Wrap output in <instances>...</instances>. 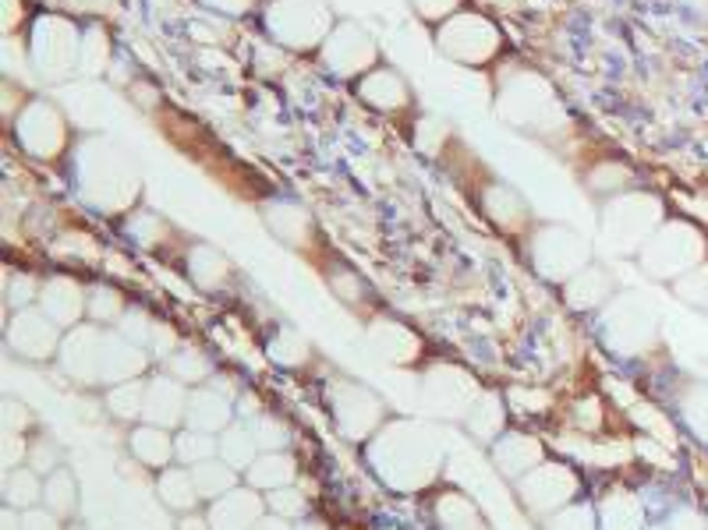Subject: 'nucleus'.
Segmentation results:
<instances>
[{
	"instance_id": "nucleus-32",
	"label": "nucleus",
	"mask_w": 708,
	"mask_h": 530,
	"mask_svg": "<svg viewBox=\"0 0 708 530\" xmlns=\"http://www.w3.org/2000/svg\"><path fill=\"white\" fill-rule=\"evenodd\" d=\"M206 4L223 14H245V8H252V0H206Z\"/></svg>"
},
{
	"instance_id": "nucleus-9",
	"label": "nucleus",
	"mask_w": 708,
	"mask_h": 530,
	"mask_svg": "<svg viewBox=\"0 0 708 530\" xmlns=\"http://www.w3.org/2000/svg\"><path fill=\"white\" fill-rule=\"evenodd\" d=\"M11 344L26 357H47L53 347V329L43 315H22L11 329Z\"/></svg>"
},
{
	"instance_id": "nucleus-18",
	"label": "nucleus",
	"mask_w": 708,
	"mask_h": 530,
	"mask_svg": "<svg viewBox=\"0 0 708 530\" xmlns=\"http://www.w3.org/2000/svg\"><path fill=\"white\" fill-rule=\"evenodd\" d=\"M43 502H47L58 517L71 513V509H74V481H71V475H64V470H58V475H50V481H47V488H43Z\"/></svg>"
},
{
	"instance_id": "nucleus-36",
	"label": "nucleus",
	"mask_w": 708,
	"mask_h": 530,
	"mask_svg": "<svg viewBox=\"0 0 708 530\" xmlns=\"http://www.w3.org/2000/svg\"><path fill=\"white\" fill-rule=\"evenodd\" d=\"M252 530H287L284 523H276V520H263L259 527H252Z\"/></svg>"
},
{
	"instance_id": "nucleus-30",
	"label": "nucleus",
	"mask_w": 708,
	"mask_h": 530,
	"mask_svg": "<svg viewBox=\"0 0 708 530\" xmlns=\"http://www.w3.org/2000/svg\"><path fill=\"white\" fill-rule=\"evenodd\" d=\"M457 0H415V8L422 18H443V14H451L454 11Z\"/></svg>"
},
{
	"instance_id": "nucleus-10",
	"label": "nucleus",
	"mask_w": 708,
	"mask_h": 530,
	"mask_svg": "<svg viewBox=\"0 0 708 530\" xmlns=\"http://www.w3.org/2000/svg\"><path fill=\"white\" fill-rule=\"evenodd\" d=\"M525 488H528L525 496H528L532 506H556V502H564L570 496L574 481H570V475L564 467H546V470H538L535 478H528Z\"/></svg>"
},
{
	"instance_id": "nucleus-33",
	"label": "nucleus",
	"mask_w": 708,
	"mask_h": 530,
	"mask_svg": "<svg viewBox=\"0 0 708 530\" xmlns=\"http://www.w3.org/2000/svg\"><path fill=\"white\" fill-rule=\"evenodd\" d=\"M22 523V530H58V523H53V517H43V513H29Z\"/></svg>"
},
{
	"instance_id": "nucleus-13",
	"label": "nucleus",
	"mask_w": 708,
	"mask_h": 530,
	"mask_svg": "<svg viewBox=\"0 0 708 530\" xmlns=\"http://www.w3.org/2000/svg\"><path fill=\"white\" fill-rule=\"evenodd\" d=\"M82 300H79V287L74 283H50L47 294H43V312L53 318V322H74V315H79Z\"/></svg>"
},
{
	"instance_id": "nucleus-2",
	"label": "nucleus",
	"mask_w": 708,
	"mask_h": 530,
	"mask_svg": "<svg viewBox=\"0 0 708 530\" xmlns=\"http://www.w3.org/2000/svg\"><path fill=\"white\" fill-rule=\"evenodd\" d=\"M705 244L695 226L687 223H666L659 234H651L641 248V262L651 276H680L687 269H698V258Z\"/></svg>"
},
{
	"instance_id": "nucleus-1",
	"label": "nucleus",
	"mask_w": 708,
	"mask_h": 530,
	"mask_svg": "<svg viewBox=\"0 0 708 530\" xmlns=\"http://www.w3.org/2000/svg\"><path fill=\"white\" fill-rule=\"evenodd\" d=\"M266 29L276 35V43L312 50L330 32V8L323 0H273L266 11Z\"/></svg>"
},
{
	"instance_id": "nucleus-27",
	"label": "nucleus",
	"mask_w": 708,
	"mask_h": 530,
	"mask_svg": "<svg viewBox=\"0 0 708 530\" xmlns=\"http://www.w3.org/2000/svg\"><path fill=\"white\" fill-rule=\"evenodd\" d=\"M687 421L701 431V439H708V389H701L698 400H691V407H687Z\"/></svg>"
},
{
	"instance_id": "nucleus-28",
	"label": "nucleus",
	"mask_w": 708,
	"mask_h": 530,
	"mask_svg": "<svg viewBox=\"0 0 708 530\" xmlns=\"http://www.w3.org/2000/svg\"><path fill=\"white\" fill-rule=\"evenodd\" d=\"M553 530H591V517H588V509H570V513H564L560 520H556Z\"/></svg>"
},
{
	"instance_id": "nucleus-12",
	"label": "nucleus",
	"mask_w": 708,
	"mask_h": 530,
	"mask_svg": "<svg viewBox=\"0 0 708 530\" xmlns=\"http://www.w3.org/2000/svg\"><path fill=\"white\" fill-rule=\"evenodd\" d=\"M181 407H184V393L171 383H156L153 389H149V400L142 407L145 418H153L160 425L166 421H178L181 418Z\"/></svg>"
},
{
	"instance_id": "nucleus-26",
	"label": "nucleus",
	"mask_w": 708,
	"mask_h": 530,
	"mask_svg": "<svg viewBox=\"0 0 708 530\" xmlns=\"http://www.w3.org/2000/svg\"><path fill=\"white\" fill-rule=\"evenodd\" d=\"M680 291H684V297H687V300H698V305H705V308H708V269H695V276H691V279H684V283H680Z\"/></svg>"
},
{
	"instance_id": "nucleus-34",
	"label": "nucleus",
	"mask_w": 708,
	"mask_h": 530,
	"mask_svg": "<svg viewBox=\"0 0 708 530\" xmlns=\"http://www.w3.org/2000/svg\"><path fill=\"white\" fill-rule=\"evenodd\" d=\"M674 530H708V527H705L701 517H695V513H677Z\"/></svg>"
},
{
	"instance_id": "nucleus-11",
	"label": "nucleus",
	"mask_w": 708,
	"mask_h": 530,
	"mask_svg": "<svg viewBox=\"0 0 708 530\" xmlns=\"http://www.w3.org/2000/svg\"><path fill=\"white\" fill-rule=\"evenodd\" d=\"M362 100L380 106V110H397L407 100V89L401 82V74L394 71H372L368 79L362 82Z\"/></svg>"
},
{
	"instance_id": "nucleus-25",
	"label": "nucleus",
	"mask_w": 708,
	"mask_h": 530,
	"mask_svg": "<svg viewBox=\"0 0 708 530\" xmlns=\"http://www.w3.org/2000/svg\"><path fill=\"white\" fill-rule=\"evenodd\" d=\"M142 407H145V400H142V386L118 389L114 396H110V410H114L118 418H132V414H139Z\"/></svg>"
},
{
	"instance_id": "nucleus-5",
	"label": "nucleus",
	"mask_w": 708,
	"mask_h": 530,
	"mask_svg": "<svg viewBox=\"0 0 708 530\" xmlns=\"http://www.w3.org/2000/svg\"><path fill=\"white\" fill-rule=\"evenodd\" d=\"M585 241L577 237L567 226H546V231H538L535 244H532V258L538 265V273L553 276V279H564L577 269H585Z\"/></svg>"
},
{
	"instance_id": "nucleus-23",
	"label": "nucleus",
	"mask_w": 708,
	"mask_h": 530,
	"mask_svg": "<svg viewBox=\"0 0 708 530\" xmlns=\"http://www.w3.org/2000/svg\"><path fill=\"white\" fill-rule=\"evenodd\" d=\"M291 475H294V467H291V460H284V457H266V460H259L255 467H252V478L259 481V485H284V481H291Z\"/></svg>"
},
{
	"instance_id": "nucleus-35",
	"label": "nucleus",
	"mask_w": 708,
	"mask_h": 530,
	"mask_svg": "<svg viewBox=\"0 0 708 530\" xmlns=\"http://www.w3.org/2000/svg\"><path fill=\"white\" fill-rule=\"evenodd\" d=\"M181 530H210V520L206 517H189V520H181Z\"/></svg>"
},
{
	"instance_id": "nucleus-15",
	"label": "nucleus",
	"mask_w": 708,
	"mask_h": 530,
	"mask_svg": "<svg viewBox=\"0 0 708 530\" xmlns=\"http://www.w3.org/2000/svg\"><path fill=\"white\" fill-rule=\"evenodd\" d=\"M609 294V279L599 273V269H581V276H577L570 283V305H595V300H603Z\"/></svg>"
},
{
	"instance_id": "nucleus-7",
	"label": "nucleus",
	"mask_w": 708,
	"mask_h": 530,
	"mask_svg": "<svg viewBox=\"0 0 708 530\" xmlns=\"http://www.w3.org/2000/svg\"><path fill=\"white\" fill-rule=\"evenodd\" d=\"M326 61L341 74H358L376 61V47H372V40L358 26L347 22L326 40Z\"/></svg>"
},
{
	"instance_id": "nucleus-20",
	"label": "nucleus",
	"mask_w": 708,
	"mask_h": 530,
	"mask_svg": "<svg viewBox=\"0 0 708 530\" xmlns=\"http://www.w3.org/2000/svg\"><path fill=\"white\" fill-rule=\"evenodd\" d=\"M641 527V509L635 499H613L606 506V530H638Z\"/></svg>"
},
{
	"instance_id": "nucleus-6",
	"label": "nucleus",
	"mask_w": 708,
	"mask_h": 530,
	"mask_svg": "<svg viewBox=\"0 0 708 530\" xmlns=\"http://www.w3.org/2000/svg\"><path fill=\"white\" fill-rule=\"evenodd\" d=\"M18 139L26 149H32V156H58L64 142V121L53 113V106L32 103L26 118L18 121Z\"/></svg>"
},
{
	"instance_id": "nucleus-31",
	"label": "nucleus",
	"mask_w": 708,
	"mask_h": 530,
	"mask_svg": "<svg viewBox=\"0 0 708 530\" xmlns=\"http://www.w3.org/2000/svg\"><path fill=\"white\" fill-rule=\"evenodd\" d=\"M178 371L184 375V383H195V378L206 375V365H202L195 354H184V357H178Z\"/></svg>"
},
{
	"instance_id": "nucleus-16",
	"label": "nucleus",
	"mask_w": 708,
	"mask_h": 530,
	"mask_svg": "<svg viewBox=\"0 0 708 530\" xmlns=\"http://www.w3.org/2000/svg\"><path fill=\"white\" fill-rule=\"evenodd\" d=\"M234 485V475L227 467H220V463H199L195 470V488H199V496H206V499H220V496H227Z\"/></svg>"
},
{
	"instance_id": "nucleus-17",
	"label": "nucleus",
	"mask_w": 708,
	"mask_h": 530,
	"mask_svg": "<svg viewBox=\"0 0 708 530\" xmlns=\"http://www.w3.org/2000/svg\"><path fill=\"white\" fill-rule=\"evenodd\" d=\"M189 421L195 425V428H220L223 421H227V407H223V400L220 396H213V393H199L195 400H192V407H189Z\"/></svg>"
},
{
	"instance_id": "nucleus-3",
	"label": "nucleus",
	"mask_w": 708,
	"mask_h": 530,
	"mask_svg": "<svg viewBox=\"0 0 708 530\" xmlns=\"http://www.w3.org/2000/svg\"><path fill=\"white\" fill-rule=\"evenodd\" d=\"M659 223V202L648 198V195H630L609 205L606 213V241L613 248L630 252L638 248V244L648 241V234L656 231Z\"/></svg>"
},
{
	"instance_id": "nucleus-14",
	"label": "nucleus",
	"mask_w": 708,
	"mask_h": 530,
	"mask_svg": "<svg viewBox=\"0 0 708 530\" xmlns=\"http://www.w3.org/2000/svg\"><path fill=\"white\" fill-rule=\"evenodd\" d=\"M160 496L166 506L174 509H189L199 499V488H195V475H184V470H166L163 481H160Z\"/></svg>"
},
{
	"instance_id": "nucleus-21",
	"label": "nucleus",
	"mask_w": 708,
	"mask_h": 530,
	"mask_svg": "<svg viewBox=\"0 0 708 530\" xmlns=\"http://www.w3.org/2000/svg\"><path fill=\"white\" fill-rule=\"evenodd\" d=\"M223 457L231 460V467L252 463V457H255V435H249L245 428L227 431V439H223Z\"/></svg>"
},
{
	"instance_id": "nucleus-24",
	"label": "nucleus",
	"mask_w": 708,
	"mask_h": 530,
	"mask_svg": "<svg viewBox=\"0 0 708 530\" xmlns=\"http://www.w3.org/2000/svg\"><path fill=\"white\" fill-rule=\"evenodd\" d=\"M178 452H181V460L184 463H206L213 457V439L210 435H181V442H178Z\"/></svg>"
},
{
	"instance_id": "nucleus-29",
	"label": "nucleus",
	"mask_w": 708,
	"mask_h": 530,
	"mask_svg": "<svg viewBox=\"0 0 708 530\" xmlns=\"http://www.w3.org/2000/svg\"><path fill=\"white\" fill-rule=\"evenodd\" d=\"M270 506H273L281 517H297V513H302L305 502H302V496H297V491H291V496H273Z\"/></svg>"
},
{
	"instance_id": "nucleus-4",
	"label": "nucleus",
	"mask_w": 708,
	"mask_h": 530,
	"mask_svg": "<svg viewBox=\"0 0 708 530\" xmlns=\"http://www.w3.org/2000/svg\"><path fill=\"white\" fill-rule=\"evenodd\" d=\"M74 53H79V35L64 18H40L32 32V61L47 79H61L71 71Z\"/></svg>"
},
{
	"instance_id": "nucleus-22",
	"label": "nucleus",
	"mask_w": 708,
	"mask_h": 530,
	"mask_svg": "<svg viewBox=\"0 0 708 530\" xmlns=\"http://www.w3.org/2000/svg\"><path fill=\"white\" fill-rule=\"evenodd\" d=\"M4 488H8V502H14V506H32L43 491L29 470H14V475H8Z\"/></svg>"
},
{
	"instance_id": "nucleus-19",
	"label": "nucleus",
	"mask_w": 708,
	"mask_h": 530,
	"mask_svg": "<svg viewBox=\"0 0 708 530\" xmlns=\"http://www.w3.org/2000/svg\"><path fill=\"white\" fill-rule=\"evenodd\" d=\"M135 452L145 460V463H153V467H163L166 457H171V442H166V435L156 431V428H145L135 435Z\"/></svg>"
},
{
	"instance_id": "nucleus-37",
	"label": "nucleus",
	"mask_w": 708,
	"mask_h": 530,
	"mask_svg": "<svg viewBox=\"0 0 708 530\" xmlns=\"http://www.w3.org/2000/svg\"><path fill=\"white\" fill-rule=\"evenodd\" d=\"M297 530H323V527H320V523H302Z\"/></svg>"
},
{
	"instance_id": "nucleus-8",
	"label": "nucleus",
	"mask_w": 708,
	"mask_h": 530,
	"mask_svg": "<svg viewBox=\"0 0 708 530\" xmlns=\"http://www.w3.org/2000/svg\"><path fill=\"white\" fill-rule=\"evenodd\" d=\"M259 499L249 496V491H231V496H220L213 513H210V527L216 530H252L259 520Z\"/></svg>"
}]
</instances>
